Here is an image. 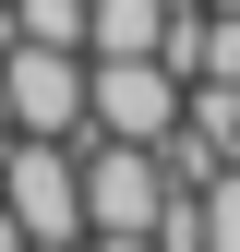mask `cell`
I'll return each instance as SVG.
<instances>
[{"instance_id":"obj_4","label":"cell","mask_w":240,"mask_h":252,"mask_svg":"<svg viewBox=\"0 0 240 252\" xmlns=\"http://www.w3.org/2000/svg\"><path fill=\"white\" fill-rule=\"evenodd\" d=\"M192 228H204V252H240V156H216L192 180Z\"/></svg>"},{"instance_id":"obj_5","label":"cell","mask_w":240,"mask_h":252,"mask_svg":"<svg viewBox=\"0 0 240 252\" xmlns=\"http://www.w3.org/2000/svg\"><path fill=\"white\" fill-rule=\"evenodd\" d=\"M0 36H36V48H84V0H0Z\"/></svg>"},{"instance_id":"obj_3","label":"cell","mask_w":240,"mask_h":252,"mask_svg":"<svg viewBox=\"0 0 240 252\" xmlns=\"http://www.w3.org/2000/svg\"><path fill=\"white\" fill-rule=\"evenodd\" d=\"M168 36V0H84V60H132Z\"/></svg>"},{"instance_id":"obj_2","label":"cell","mask_w":240,"mask_h":252,"mask_svg":"<svg viewBox=\"0 0 240 252\" xmlns=\"http://www.w3.org/2000/svg\"><path fill=\"white\" fill-rule=\"evenodd\" d=\"M0 132H84V48H36L0 36Z\"/></svg>"},{"instance_id":"obj_7","label":"cell","mask_w":240,"mask_h":252,"mask_svg":"<svg viewBox=\"0 0 240 252\" xmlns=\"http://www.w3.org/2000/svg\"><path fill=\"white\" fill-rule=\"evenodd\" d=\"M12 252H84V240H12Z\"/></svg>"},{"instance_id":"obj_6","label":"cell","mask_w":240,"mask_h":252,"mask_svg":"<svg viewBox=\"0 0 240 252\" xmlns=\"http://www.w3.org/2000/svg\"><path fill=\"white\" fill-rule=\"evenodd\" d=\"M84 252H156V240H144V228H96Z\"/></svg>"},{"instance_id":"obj_1","label":"cell","mask_w":240,"mask_h":252,"mask_svg":"<svg viewBox=\"0 0 240 252\" xmlns=\"http://www.w3.org/2000/svg\"><path fill=\"white\" fill-rule=\"evenodd\" d=\"M84 132H108V144H168V132H180V72H168L156 48L84 60Z\"/></svg>"}]
</instances>
